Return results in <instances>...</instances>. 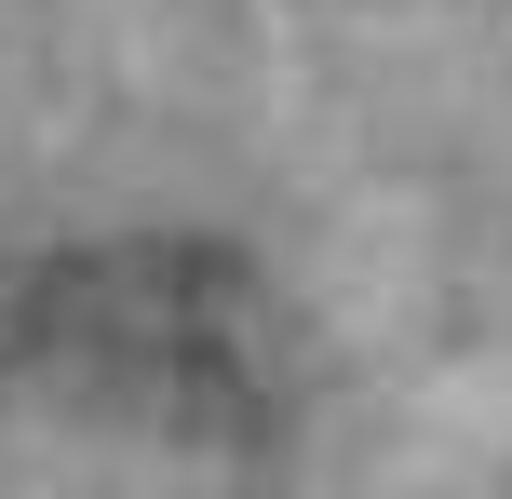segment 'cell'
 I'll return each instance as SVG.
<instances>
[{
	"label": "cell",
	"instance_id": "1",
	"mask_svg": "<svg viewBox=\"0 0 512 499\" xmlns=\"http://www.w3.org/2000/svg\"><path fill=\"white\" fill-rule=\"evenodd\" d=\"M81 392V243H0V405Z\"/></svg>",
	"mask_w": 512,
	"mask_h": 499
}]
</instances>
